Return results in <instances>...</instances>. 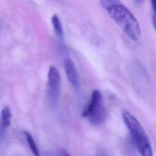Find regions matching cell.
I'll return each instance as SVG.
<instances>
[{
	"instance_id": "obj_4",
	"label": "cell",
	"mask_w": 156,
	"mask_h": 156,
	"mask_svg": "<svg viewBox=\"0 0 156 156\" xmlns=\"http://www.w3.org/2000/svg\"><path fill=\"white\" fill-rule=\"evenodd\" d=\"M48 94L52 102H55L59 96L60 76L58 69L54 66L49 67L48 74Z\"/></svg>"
},
{
	"instance_id": "obj_10",
	"label": "cell",
	"mask_w": 156,
	"mask_h": 156,
	"mask_svg": "<svg viewBox=\"0 0 156 156\" xmlns=\"http://www.w3.org/2000/svg\"><path fill=\"white\" fill-rule=\"evenodd\" d=\"M152 24L154 26V27L155 29V30H156V16L155 15H152Z\"/></svg>"
},
{
	"instance_id": "obj_9",
	"label": "cell",
	"mask_w": 156,
	"mask_h": 156,
	"mask_svg": "<svg viewBox=\"0 0 156 156\" xmlns=\"http://www.w3.org/2000/svg\"><path fill=\"white\" fill-rule=\"evenodd\" d=\"M151 4L153 12L152 15L156 16V0H151Z\"/></svg>"
},
{
	"instance_id": "obj_8",
	"label": "cell",
	"mask_w": 156,
	"mask_h": 156,
	"mask_svg": "<svg viewBox=\"0 0 156 156\" xmlns=\"http://www.w3.org/2000/svg\"><path fill=\"white\" fill-rule=\"evenodd\" d=\"M23 132H24V134L26 136V140L27 141L28 145H29L31 151L32 152L33 154L35 156H40L38 149L37 147V146L35 142V140H34L32 134L27 130H24Z\"/></svg>"
},
{
	"instance_id": "obj_1",
	"label": "cell",
	"mask_w": 156,
	"mask_h": 156,
	"mask_svg": "<svg viewBox=\"0 0 156 156\" xmlns=\"http://www.w3.org/2000/svg\"><path fill=\"white\" fill-rule=\"evenodd\" d=\"M101 6L112 20L132 40L137 41L141 37L138 21L133 13L120 0H99Z\"/></svg>"
},
{
	"instance_id": "obj_12",
	"label": "cell",
	"mask_w": 156,
	"mask_h": 156,
	"mask_svg": "<svg viewBox=\"0 0 156 156\" xmlns=\"http://www.w3.org/2000/svg\"><path fill=\"white\" fill-rule=\"evenodd\" d=\"M143 1V0H135V2L136 4H140Z\"/></svg>"
},
{
	"instance_id": "obj_2",
	"label": "cell",
	"mask_w": 156,
	"mask_h": 156,
	"mask_svg": "<svg viewBox=\"0 0 156 156\" xmlns=\"http://www.w3.org/2000/svg\"><path fill=\"white\" fill-rule=\"evenodd\" d=\"M122 121L130 136L141 156H153V151L149 138L138 119L127 110L121 113Z\"/></svg>"
},
{
	"instance_id": "obj_6",
	"label": "cell",
	"mask_w": 156,
	"mask_h": 156,
	"mask_svg": "<svg viewBox=\"0 0 156 156\" xmlns=\"http://www.w3.org/2000/svg\"><path fill=\"white\" fill-rule=\"evenodd\" d=\"M52 26L57 37L62 41L64 40V32L62 23L57 15L54 14L51 18Z\"/></svg>"
},
{
	"instance_id": "obj_5",
	"label": "cell",
	"mask_w": 156,
	"mask_h": 156,
	"mask_svg": "<svg viewBox=\"0 0 156 156\" xmlns=\"http://www.w3.org/2000/svg\"><path fill=\"white\" fill-rule=\"evenodd\" d=\"M66 75L69 83L76 88L79 85V75L74 62L70 58L66 57L63 61Z\"/></svg>"
},
{
	"instance_id": "obj_11",
	"label": "cell",
	"mask_w": 156,
	"mask_h": 156,
	"mask_svg": "<svg viewBox=\"0 0 156 156\" xmlns=\"http://www.w3.org/2000/svg\"><path fill=\"white\" fill-rule=\"evenodd\" d=\"M60 156H71L66 151H62V152H61V153H60Z\"/></svg>"
},
{
	"instance_id": "obj_3",
	"label": "cell",
	"mask_w": 156,
	"mask_h": 156,
	"mask_svg": "<svg viewBox=\"0 0 156 156\" xmlns=\"http://www.w3.org/2000/svg\"><path fill=\"white\" fill-rule=\"evenodd\" d=\"M82 115L93 124H100L106 120L108 113L103 104L102 96L99 90H93L89 104L83 110Z\"/></svg>"
},
{
	"instance_id": "obj_7",
	"label": "cell",
	"mask_w": 156,
	"mask_h": 156,
	"mask_svg": "<svg viewBox=\"0 0 156 156\" xmlns=\"http://www.w3.org/2000/svg\"><path fill=\"white\" fill-rule=\"evenodd\" d=\"M12 121V113L9 107H4L1 112V125L3 129L8 128Z\"/></svg>"
}]
</instances>
